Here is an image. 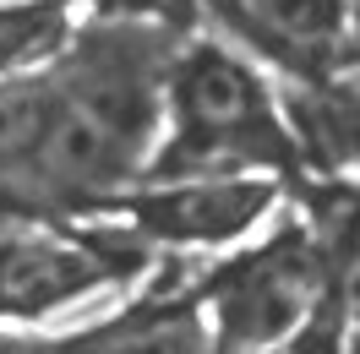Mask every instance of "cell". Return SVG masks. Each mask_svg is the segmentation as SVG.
Instances as JSON below:
<instances>
[{
  "label": "cell",
  "instance_id": "1",
  "mask_svg": "<svg viewBox=\"0 0 360 354\" xmlns=\"http://www.w3.org/2000/svg\"><path fill=\"white\" fill-rule=\"evenodd\" d=\"M191 175H306L284 93L246 49L219 39H186L175 49L164 88V136L142 169V180Z\"/></svg>",
  "mask_w": 360,
  "mask_h": 354
},
{
  "label": "cell",
  "instance_id": "2",
  "mask_svg": "<svg viewBox=\"0 0 360 354\" xmlns=\"http://www.w3.org/2000/svg\"><path fill=\"white\" fill-rule=\"evenodd\" d=\"M213 316V354H251L290 338L338 300V267L311 223H278L262 245L229 256L191 284Z\"/></svg>",
  "mask_w": 360,
  "mask_h": 354
},
{
  "label": "cell",
  "instance_id": "3",
  "mask_svg": "<svg viewBox=\"0 0 360 354\" xmlns=\"http://www.w3.org/2000/svg\"><path fill=\"white\" fill-rule=\"evenodd\" d=\"M153 267L126 223H27L0 218V322H44L88 294L131 284Z\"/></svg>",
  "mask_w": 360,
  "mask_h": 354
},
{
  "label": "cell",
  "instance_id": "4",
  "mask_svg": "<svg viewBox=\"0 0 360 354\" xmlns=\"http://www.w3.org/2000/svg\"><path fill=\"white\" fill-rule=\"evenodd\" d=\"M284 180L273 175H191V180H136L131 191L98 213L120 218L153 251H207L246 240L262 218L278 213Z\"/></svg>",
  "mask_w": 360,
  "mask_h": 354
},
{
  "label": "cell",
  "instance_id": "5",
  "mask_svg": "<svg viewBox=\"0 0 360 354\" xmlns=\"http://www.w3.org/2000/svg\"><path fill=\"white\" fill-rule=\"evenodd\" d=\"M202 11L284 82H316L344 60L349 0H202Z\"/></svg>",
  "mask_w": 360,
  "mask_h": 354
},
{
  "label": "cell",
  "instance_id": "6",
  "mask_svg": "<svg viewBox=\"0 0 360 354\" xmlns=\"http://www.w3.org/2000/svg\"><path fill=\"white\" fill-rule=\"evenodd\" d=\"M0 354H213V322L191 289L175 294H148L142 306H126L120 316L77 338L55 343H6Z\"/></svg>",
  "mask_w": 360,
  "mask_h": 354
},
{
  "label": "cell",
  "instance_id": "7",
  "mask_svg": "<svg viewBox=\"0 0 360 354\" xmlns=\"http://www.w3.org/2000/svg\"><path fill=\"white\" fill-rule=\"evenodd\" d=\"M284 114L311 175H360V60H338L316 82H284Z\"/></svg>",
  "mask_w": 360,
  "mask_h": 354
},
{
  "label": "cell",
  "instance_id": "8",
  "mask_svg": "<svg viewBox=\"0 0 360 354\" xmlns=\"http://www.w3.org/2000/svg\"><path fill=\"white\" fill-rule=\"evenodd\" d=\"M306 223L316 229V240L328 245V256H333L338 310H344V322L360 338V185H338L333 197H316Z\"/></svg>",
  "mask_w": 360,
  "mask_h": 354
},
{
  "label": "cell",
  "instance_id": "9",
  "mask_svg": "<svg viewBox=\"0 0 360 354\" xmlns=\"http://www.w3.org/2000/svg\"><path fill=\"white\" fill-rule=\"evenodd\" d=\"M82 22H153L169 33H191L202 17V0H71Z\"/></svg>",
  "mask_w": 360,
  "mask_h": 354
},
{
  "label": "cell",
  "instance_id": "10",
  "mask_svg": "<svg viewBox=\"0 0 360 354\" xmlns=\"http://www.w3.org/2000/svg\"><path fill=\"white\" fill-rule=\"evenodd\" d=\"M251 354H349V322H344V310L333 300V306L316 310L311 322H300L290 338H278L268 349H251Z\"/></svg>",
  "mask_w": 360,
  "mask_h": 354
},
{
  "label": "cell",
  "instance_id": "11",
  "mask_svg": "<svg viewBox=\"0 0 360 354\" xmlns=\"http://www.w3.org/2000/svg\"><path fill=\"white\" fill-rule=\"evenodd\" d=\"M344 60H360V0H349V33H344Z\"/></svg>",
  "mask_w": 360,
  "mask_h": 354
},
{
  "label": "cell",
  "instance_id": "12",
  "mask_svg": "<svg viewBox=\"0 0 360 354\" xmlns=\"http://www.w3.org/2000/svg\"><path fill=\"white\" fill-rule=\"evenodd\" d=\"M349 354H360V338H355V332H349Z\"/></svg>",
  "mask_w": 360,
  "mask_h": 354
}]
</instances>
